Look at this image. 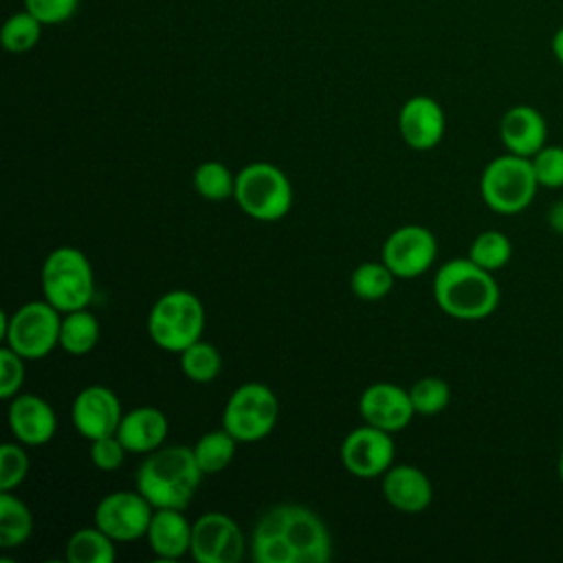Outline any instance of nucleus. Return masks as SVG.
<instances>
[{
  "instance_id": "f257e3e1",
  "label": "nucleus",
  "mask_w": 563,
  "mask_h": 563,
  "mask_svg": "<svg viewBox=\"0 0 563 563\" xmlns=\"http://www.w3.org/2000/svg\"><path fill=\"white\" fill-rule=\"evenodd\" d=\"M251 554L255 563H325L332 556V539L317 512L282 504L255 523Z\"/></svg>"
},
{
  "instance_id": "f03ea898",
  "label": "nucleus",
  "mask_w": 563,
  "mask_h": 563,
  "mask_svg": "<svg viewBox=\"0 0 563 563\" xmlns=\"http://www.w3.org/2000/svg\"><path fill=\"white\" fill-rule=\"evenodd\" d=\"M499 286L490 271L471 257L444 262L433 279V299L442 312L460 321H482L499 306Z\"/></svg>"
},
{
  "instance_id": "7ed1b4c3",
  "label": "nucleus",
  "mask_w": 563,
  "mask_h": 563,
  "mask_svg": "<svg viewBox=\"0 0 563 563\" xmlns=\"http://www.w3.org/2000/svg\"><path fill=\"white\" fill-rule=\"evenodd\" d=\"M205 473L200 471L194 449L161 446L141 462L136 471V490L154 508H187Z\"/></svg>"
},
{
  "instance_id": "20e7f679",
  "label": "nucleus",
  "mask_w": 563,
  "mask_h": 563,
  "mask_svg": "<svg viewBox=\"0 0 563 563\" xmlns=\"http://www.w3.org/2000/svg\"><path fill=\"white\" fill-rule=\"evenodd\" d=\"M539 183L532 169V161L517 154L495 156L479 176V194L488 209L499 216H515L526 211L534 196Z\"/></svg>"
},
{
  "instance_id": "39448f33",
  "label": "nucleus",
  "mask_w": 563,
  "mask_h": 563,
  "mask_svg": "<svg viewBox=\"0 0 563 563\" xmlns=\"http://www.w3.org/2000/svg\"><path fill=\"white\" fill-rule=\"evenodd\" d=\"M42 295L62 314L88 308L95 295L90 260L77 246L53 249L42 264Z\"/></svg>"
},
{
  "instance_id": "423d86ee",
  "label": "nucleus",
  "mask_w": 563,
  "mask_h": 563,
  "mask_svg": "<svg viewBox=\"0 0 563 563\" xmlns=\"http://www.w3.org/2000/svg\"><path fill=\"white\" fill-rule=\"evenodd\" d=\"M205 330V308L191 290L161 295L147 314V334L165 352L180 354L196 343Z\"/></svg>"
},
{
  "instance_id": "0eeeda50",
  "label": "nucleus",
  "mask_w": 563,
  "mask_h": 563,
  "mask_svg": "<svg viewBox=\"0 0 563 563\" xmlns=\"http://www.w3.org/2000/svg\"><path fill=\"white\" fill-rule=\"evenodd\" d=\"M233 200L253 220H282L292 207V185L273 163H249L235 174Z\"/></svg>"
},
{
  "instance_id": "6e6552de",
  "label": "nucleus",
  "mask_w": 563,
  "mask_h": 563,
  "mask_svg": "<svg viewBox=\"0 0 563 563\" xmlns=\"http://www.w3.org/2000/svg\"><path fill=\"white\" fill-rule=\"evenodd\" d=\"M62 312L46 299L20 306L13 314H0V336L4 345L26 361L48 356L59 345Z\"/></svg>"
},
{
  "instance_id": "1a4fd4ad",
  "label": "nucleus",
  "mask_w": 563,
  "mask_h": 563,
  "mask_svg": "<svg viewBox=\"0 0 563 563\" xmlns=\"http://www.w3.org/2000/svg\"><path fill=\"white\" fill-rule=\"evenodd\" d=\"M279 418L275 391L264 383H244L227 400L222 427L238 442H257L266 438Z\"/></svg>"
},
{
  "instance_id": "9d476101",
  "label": "nucleus",
  "mask_w": 563,
  "mask_h": 563,
  "mask_svg": "<svg viewBox=\"0 0 563 563\" xmlns=\"http://www.w3.org/2000/svg\"><path fill=\"white\" fill-rule=\"evenodd\" d=\"M435 255L438 240L422 224H405L394 229L380 249V262L402 279L427 273L435 262Z\"/></svg>"
},
{
  "instance_id": "9b49d317",
  "label": "nucleus",
  "mask_w": 563,
  "mask_h": 563,
  "mask_svg": "<svg viewBox=\"0 0 563 563\" xmlns=\"http://www.w3.org/2000/svg\"><path fill=\"white\" fill-rule=\"evenodd\" d=\"M154 506L141 490H112L95 508V526L114 541H134L147 534Z\"/></svg>"
},
{
  "instance_id": "f8f14e48",
  "label": "nucleus",
  "mask_w": 563,
  "mask_h": 563,
  "mask_svg": "<svg viewBox=\"0 0 563 563\" xmlns=\"http://www.w3.org/2000/svg\"><path fill=\"white\" fill-rule=\"evenodd\" d=\"M189 554L198 563H238L244 554L242 528L224 512H205L194 521Z\"/></svg>"
},
{
  "instance_id": "ddd939ff",
  "label": "nucleus",
  "mask_w": 563,
  "mask_h": 563,
  "mask_svg": "<svg viewBox=\"0 0 563 563\" xmlns=\"http://www.w3.org/2000/svg\"><path fill=\"white\" fill-rule=\"evenodd\" d=\"M394 453L396 446L391 433L367 422L352 429L341 444V462L345 471L361 479L380 477L391 466Z\"/></svg>"
},
{
  "instance_id": "4468645a",
  "label": "nucleus",
  "mask_w": 563,
  "mask_h": 563,
  "mask_svg": "<svg viewBox=\"0 0 563 563\" xmlns=\"http://www.w3.org/2000/svg\"><path fill=\"white\" fill-rule=\"evenodd\" d=\"M70 418L79 435H84L86 440L117 433L123 418L121 400L106 385H88L75 396Z\"/></svg>"
},
{
  "instance_id": "2eb2a0df",
  "label": "nucleus",
  "mask_w": 563,
  "mask_h": 563,
  "mask_svg": "<svg viewBox=\"0 0 563 563\" xmlns=\"http://www.w3.org/2000/svg\"><path fill=\"white\" fill-rule=\"evenodd\" d=\"M358 411L367 424L389 433L405 429L416 413L409 389H402L396 383H372L365 387L358 400Z\"/></svg>"
},
{
  "instance_id": "dca6fc26",
  "label": "nucleus",
  "mask_w": 563,
  "mask_h": 563,
  "mask_svg": "<svg viewBox=\"0 0 563 563\" xmlns=\"http://www.w3.org/2000/svg\"><path fill=\"white\" fill-rule=\"evenodd\" d=\"M444 128V110L433 97L416 95L398 112V132L411 150H433L442 141Z\"/></svg>"
},
{
  "instance_id": "f3484780",
  "label": "nucleus",
  "mask_w": 563,
  "mask_h": 563,
  "mask_svg": "<svg viewBox=\"0 0 563 563\" xmlns=\"http://www.w3.org/2000/svg\"><path fill=\"white\" fill-rule=\"evenodd\" d=\"M7 418L15 440L26 446H42L51 442L57 431L53 407L35 394H15L9 402Z\"/></svg>"
},
{
  "instance_id": "a211bd4d",
  "label": "nucleus",
  "mask_w": 563,
  "mask_h": 563,
  "mask_svg": "<svg viewBox=\"0 0 563 563\" xmlns=\"http://www.w3.org/2000/svg\"><path fill=\"white\" fill-rule=\"evenodd\" d=\"M499 139L506 152L532 158L548 143V123L537 108L519 103L504 112Z\"/></svg>"
},
{
  "instance_id": "6ab92c4d",
  "label": "nucleus",
  "mask_w": 563,
  "mask_h": 563,
  "mask_svg": "<svg viewBox=\"0 0 563 563\" xmlns=\"http://www.w3.org/2000/svg\"><path fill=\"white\" fill-rule=\"evenodd\" d=\"M383 497L400 512H422L433 499V486L424 471L411 464L389 466L383 473Z\"/></svg>"
},
{
  "instance_id": "aec40b11",
  "label": "nucleus",
  "mask_w": 563,
  "mask_h": 563,
  "mask_svg": "<svg viewBox=\"0 0 563 563\" xmlns=\"http://www.w3.org/2000/svg\"><path fill=\"white\" fill-rule=\"evenodd\" d=\"M169 431L167 416L150 405L134 407L123 413L117 438L123 442L128 453H152L161 449Z\"/></svg>"
},
{
  "instance_id": "412c9836",
  "label": "nucleus",
  "mask_w": 563,
  "mask_h": 563,
  "mask_svg": "<svg viewBox=\"0 0 563 563\" xmlns=\"http://www.w3.org/2000/svg\"><path fill=\"white\" fill-rule=\"evenodd\" d=\"M191 528L194 523L187 521L180 508H154L150 528H147V543L152 552L163 561L180 559L191 548Z\"/></svg>"
},
{
  "instance_id": "4be33fe9",
  "label": "nucleus",
  "mask_w": 563,
  "mask_h": 563,
  "mask_svg": "<svg viewBox=\"0 0 563 563\" xmlns=\"http://www.w3.org/2000/svg\"><path fill=\"white\" fill-rule=\"evenodd\" d=\"M64 559L68 563H114V539L108 537L99 526L79 528L66 541Z\"/></svg>"
},
{
  "instance_id": "5701e85b",
  "label": "nucleus",
  "mask_w": 563,
  "mask_h": 563,
  "mask_svg": "<svg viewBox=\"0 0 563 563\" xmlns=\"http://www.w3.org/2000/svg\"><path fill=\"white\" fill-rule=\"evenodd\" d=\"M99 332V321L88 308L64 312L59 328V347L73 356H84L97 345Z\"/></svg>"
},
{
  "instance_id": "b1692460",
  "label": "nucleus",
  "mask_w": 563,
  "mask_h": 563,
  "mask_svg": "<svg viewBox=\"0 0 563 563\" xmlns=\"http://www.w3.org/2000/svg\"><path fill=\"white\" fill-rule=\"evenodd\" d=\"M33 532V515L29 506L11 495V490L0 493V548L11 550L22 545Z\"/></svg>"
},
{
  "instance_id": "393cba45",
  "label": "nucleus",
  "mask_w": 563,
  "mask_h": 563,
  "mask_svg": "<svg viewBox=\"0 0 563 563\" xmlns=\"http://www.w3.org/2000/svg\"><path fill=\"white\" fill-rule=\"evenodd\" d=\"M235 444L238 440L224 427L202 433L194 444V455L200 471L205 475H213L227 468L235 455Z\"/></svg>"
},
{
  "instance_id": "a878e982",
  "label": "nucleus",
  "mask_w": 563,
  "mask_h": 563,
  "mask_svg": "<svg viewBox=\"0 0 563 563\" xmlns=\"http://www.w3.org/2000/svg\"><path fill=\"white\" fill-rule=\"evenodd\" d=\"M468 257L477 266L495 273V271H501L510 262L512 244L506 233H501L497 229H486V231L477 233L475 240L471 242Z\"/></svg>"
},
{
  "instance_id": "bb28decb",
  "label": "nucleus",
  "mask_w": 563,
  "mask_h": 563,
  "mask_svg": "<svg viewBox=\"0 0 563 563\" xmlns=\"http://www.w3.org/2000/svg\"><path fill=\"white\" fill-rule=\"evenodd\" d=\"M396 275L383 262H363L352 271L350 288L363 301H378L394 288Z\"/></svg>"
},
{
  "instance_id": "cd10ccee",
  "label": "nucleus",
  "mask_w": 563,
  "mask_h": 563,
  "mask_svg": "<svg viewBox=\"0 0 563 563\" xmlns=\"http://www.w3.org/2000/svg\"><path fill=\"white\" fill-rule=\"evenodd\" d=\"M194 187L205 200L220 202L233 198L235 174L220 161H205L194 172Z\"/></svg>"
},
{
  "instance_id": "c85d7f7f",
  "label": "nucleus",
  "mask_w": 563,
  "mask_h": 563,
  "mask_svg": "<svg viewBox=\"0 0 563 563\" xmlns=\"http://www.w3.org/2000/svg\"><path fill=\"white\" fill-rule=\"evenodd\" d=\"M180 369L194 383H209L222 369V356L216 345L198 339L180 352Z\"/></svg>"
},
{
  "instance_id": "c756f323",
  "label": "nucleus",
  "mask_w": 563,
  "mask_h": 563,
  "mask_svg": "<svg viewBox=\"0 0 563 563\" xmlns=\"http://www.w3.org/2000/svg\"><path fill=\"white\" fill-rule=\"evenodd\" d=\"M40 35H42V22L29 11H20L4 22L0 40L4 51L26 53L40 42Z\"/></svg>"
},
{
  "instance_id": "7c9ffc66",
  "label": "nucleus",
  "mask_w": 563,
  "mask_h": 563,
  "mask_svg": "<svg viewBox=\"0 0 563 563\" xmlns=\"http://www.w3.org/2000/svg\"><path fill=\"white\" fill-rule=\"evenodd\" d=\"M409 396H411L416 413L435 416L449 405L451 387L446 380H442L438 376H424L409 387Z\"/></svg>"
},
{
  "instance_id": "2f4dec72",
  "label": "nucleus",
  "mask_w": 563,
  "mask_h": 563,
  "mask_svg": "<svg viewBox=\"0 0 563 563\" xmlns=\"http://www.w3.org/2000/svg\"><path fill=\"white\" fill-rule=\"evenodd\" d=\"M532 169L539 187L561 189L563 187V145H543L532 158Z\"/></svg>"
},
{
  "instance_id": "473e14b6",
  "label": "nucleus",
  "mask_w": 563,
  "mask_h": 563,
  "mask_svg": "<svg viewBox=\"0 0 563 563\" xmlns=\"http://www.w3.org/2000/svg\"><path fill=\"white\" fill-rule=\"evenodd\" d=\"M29 473V455L22 442H4L0 446V490H13Z\"/></svg>"
},
{
  "instance_id": "72a5a7b5",
  "label": "nucleus",
  "mask_w": 563,
  "mask_h": 563,
  "mask_svg": "<svg viewBox=\"0 0 563 563\" xmlns=\"http://www.w3.org/2000/svg\"><path fill=\"white\" fill-rule=\"evenodd\" d=\"M24 361L9 345L0 350V398L11 400L24 383Z\"/></svg>"
},
{
  "instance_id": "f704fd0d",
  "label": "nucleus",
  "mask_w": 563,
  "mask_h": 563,
  "mask_svg": "<svg viewBox=\"0 0 563 563\" xmlns=\"http://www.w3.org/2000/svg\"><path fill=\"white\" fill-rule=\"evenodd\" d=\"M128 449L117 438V433L90 440V460L99 471H117L123 464Z\"/></svg>"
},
{
  "instance_id": "c9c22d12",
  "label": "nucleus",
  "mask_w": 563,
  "mask_h": 563,
  "mask_svg": "<svg viewBox=\"0 0 563 563\" xmlns=\"http://www.w3.org/2000/svg\"><path fill=\"white\" fill-rule=\"evenodd\" d=\"M79 0H24V7L42 24L66 22L77 11Z\"/></svg>"
},
{
  "instance_id": "e433bc0d",
  "label": "nucleus",
  "mask_w": 563,
  "mask_h": 563,
  "mask_svg": "<svg viewBox=\"0 0 563 563\" xmlns=\"http://www.w3.org/2000/svg\"><path fill=\"white\" fill-rule=\"evenodd\" d=\"M545 220H548V227L554 233L563 235V200H556L554 205H550V209L545 213Z\"/></svg>"
},
{
  "instance_id": "4c0bfd02",
  "label": "nucleus",
  "mask_w": 563,
  "mask_h": 563,
  "mask_svg": "<svg viewBox=\"0 0 563 563\" xmlns=\"http://www.w3.org/2000/svg\"><path fill=\"white\" fill-rule=\"evenodd\" d=\"M550 46H552V55L556 57V62L563 64V26L552 35Z\"/></svg>"
},
{
  "instance_id": "58836bf2",
  "label": "nucleus",
  "mask_w": 563,
  "mask_h": 563,
  "mask_svg": "<svg viewBox=\"0 0 563 563\" xmlns=\"http://www.w3.org/2000/svg\"><path fill=\"white\" fill-rule=\"evenodd\" d=\"M556 471H559V477H561V482H563V449H561L559 460H556Z\"/></svg>"
}]
</instances>
